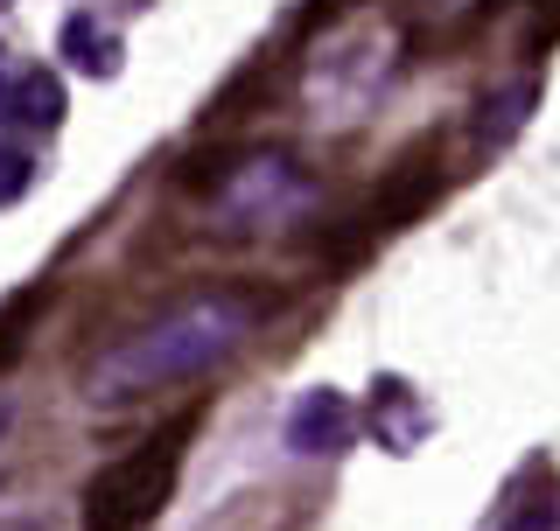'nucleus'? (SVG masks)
<instances>
[{"mask_svg": "<svg viewBox=\"0 0 560 531\" xmlns=\"http://www.w3.org/2000/svg\"><path fill=\"white\" fill-rule=\"evenodd\" d=\"M28 189H35V162H28L22 148H0V210L22 203Z\"/></svg>", "mask_w": 560, "mask_h": 531, "instance_id": "10", "label": "nucleus"}, {"mask_svg": "<svg viewBox=\"0 0 560 531\" xmlns=\"http://www.w3.org/2000/svg\"><path fill=\"white\" fill-rule=\"evenodd\" d=\"M43 300H49V287H28V294H14L8 300V308H0V364H14V357H22V343H28V322H35V308H43Z\"/></svg>", "mask_w": 560, "mask_h": 531, "instance_id": "9", "label": "nucleus"}, {"mask_svg": "<svg viewBox=\"0 0 560 531\" xmlns=\"http://www.w3.org/2000/svg\"><path fill=\"white\" fill-rule=\"evenodd\" d=\"M0 434H8V399H0Z\"/></svg>", "mask_w": 560, "mask_h": 531, "instance_id": "11", "label": "nucleus"}, {"mask_svg": "<svg viewBox=\"0 0 560 531\" xmlns=\"http://www.w3.org/2000/svg\"><path fill=\"white\" fill-rule=\"evenodd\" d=\"M533 84H512V92H498V98H483L477 105V140L483 148H504V140H512L525 119H533Z\"/></svg>", "mask_w": 560, "mask_h": 531, "instance_id": "8", "label": "nucleus"}, {"mask_svg": "<svg viewBox=\"0 0 560 531\" xmlns=\"http://www.w3.org/2000/svg\"><path fill=\"white\" fill-rule=\"evenodd\" d=\"M372 392H378V399H372V427H378V440H385L393 455H407L413 440L428 434V413H420V399H413L399 378H378Z\"/></svg>", "mask_w": 560, "mask_h": 531, "instance_id": "6", "label": "nucleus"}, {"mask_svg": "<svg viewBox=\"0 0 560 531\" xmlns=\"http://www.w3.org/2000/svg\"><path fill=\"white\" fill-rule=\"evenodd\" d=\"M183 440H189V420H175L162 440L133 448L127 462H105L92 483H84V531H148L175 497Z\"/></svg>", "mask_w": 560, "mask_h": 531, "instance_id": "2", "label": "nucleus"}, {"mask_svg": "<svg viewBox=\"0 0 560 531\" xmlns=\"http://www.w3.org/2000/svg\"><path fill=\"white\" fill-rule=\"evenodd\" d=\"M253 300L245 294H203V300H183V308L140 322L133 335H119L105 357L84 370V399L98 405H119V399H140V392H162V385H183L197 370L224 364L232 350L253 335Z\"/></svg>", "mask_w": 560, "mask_h": 531, "instance_id": "1", "label": "nucleus"}, {"mask_svg": "<svg viewBox=\"0 0 560 531\" xmlns=\"http://www.w3.org/2000/svg\"><path fill=\"white\" fill-rule=\"evenodd\" d=\"M57 49L84 70V78H113V70H119V35H113V28H98L92 14H70L63 35H57Z\"/></svg>", "mask_w": 560, "mask_h": 531, "instance_id": "7", "label": "nucleus"}, {"mask_svg": "<svg viewBox=\"0 0 560 531\" xmlns=\"http://www.w3.org/2000/svg\"><path fill=\"white\" fill-rule=\"evenodd\" d=\"M0 113L8 119H22V127H43V133H57L63 127V78L57 70H22V78H8L0 84Z\"/></svg>", "mask_w": 560, "mask_h": 531, "instance_id": "5", "label": "nucleus"}, {"mask_svg": "<svg viewBox=\"0 0 560 531\" xmlns=\"http://www.w3.org/2000/svg\"><path fill=\"white\" fill-rule=\"evenodd\" d=\"M0 8H14V0H0Z\"/></svg>", "mask_w": 560, "mask_h": 531, "instance_id": "12", "label": "nucleus"}, {"mask_svg": "<svg viewBox=\"0 0 560 531\" xmlns=\"http://www.w3.org/2000/svg\"><path fill=\"white\" fill-rule=\"evenodd\" d=\"M308 197V182L294 175L280 154H259V162H245L232 182H224V210H232L238 224H259V217H280V210H294Z\"/></svg>", "mask_w": 560, "mask_h": 531, "instance_id": "3", "label": "nucleus"}, {"mask_svg": "<svg viewBox=\"0 0 560 531\" xmlns=\"http://www.w3.org/2000/svg\"><path fill=\"white\" fill-rule=\"evenodd\" d=\"M350 440H358V413H350L343 392H329V385H315V392H302V405L288 413V448L294 455H343Z\"/></svg>", "mask_w": 560, "mask_h": 531, "instance_id": "4", "label": "nucleus"}]
</instances>
